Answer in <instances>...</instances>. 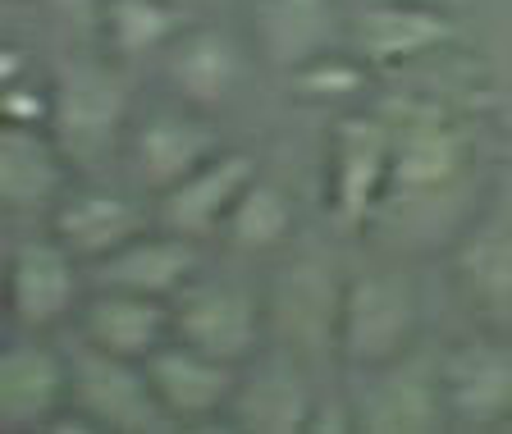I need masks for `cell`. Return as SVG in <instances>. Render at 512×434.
I'll return each mask as SVG.
<instances>
[{
    "mask_svg": "<svg viewBox=\"0 0 512 434\" xmlns=\"http://www.w3.org/2000/svg\"><path fill=\"white\" fill-rule=\"evenodd\" d=\"M101 32L115 55L138 60L179 37V0H106Z\"/></svg>",
    "mask_w": 512,
    "mask_h": 434,
    "instance_id": "24",
    "label": "cell"
},
{
    "mask_svg": "<svg viewBox=\"0 0 512 434\" xmlns=\"http://www.w3.org/2000/svg\"><path fill=\"white\" fill-rule=\"evenodd\" d=\"M394 179V128L380 115H343L330 128V215L357 233Z\"/></svg>",
    "mask_w": 512,
    "mask_h": 434,
    "instance_id": "3",
    "label": "cell"
},
{
    "mask_svg": "<svg viewBox=\"0 0 512 434\" xmlns=\"http://www.w3.org/2000/svg\"><path fill=\"white\" fill-rule=\"evenodd\" d=\"M416 5H439V0H416Z\"/></svg>",
    "mask_w": 512,
    "mask_h": 434,
    "instance_id": "27",
    "label": "cell"
},
{
    "mask_svg": "<svg viewBox=\"0 0 512 434\" xmlns=\"http://www.w3.org/2000/svg\"><path fill=\"white\" fill-rule=\"evenodd\" d=\"M179 5H183V0H179ZM192 5H197V0H192Z\"/></svg>",
    "mask_w": 512,
    "mask_h": 434,
    "instance_id": "28",
    "label": "cell"
},
{
    "mask_svg": "<svg viewBox=\"0 0 512 434\" xmlns=\"http://www.w3.org/2000/svg\"><path fill=\"white\" fill-rule=\"evenodd\" d=\"M421 325L416 284L398 270H366L343 284L339 307V352L352 366L380 371L389 361L407 357Z\"/></svg>",
    "mask_w": 512,
    "mask_h": 434,
    "instance_id": "1",
    "label": "cell"
},
{
    "mask_svg": "<svg viewBox=\"0 0 512 434\" xmlns=\"http://www.w3.org/2000/svg\"><path fill=\"white\" fill-rule=\"evenodd\" d=\"M238 74H243V55L224 28H192L170 42V83L188 106L229 101Z\"/></svg>",
    "mask_w": 512,
    "mask_h": 434,
    "instance_id": "21",
    "label": "cell"
},
{
    "mask_svg": "<svg viewBox=\"0 0 512 434\" xmlns=\"http://www.w3.org/2000/svg\"><path fill=\"white\" fill-rule=\"evenodd\" d=\"M252 37L275 69L293 74L330 51L334 0H252Z\"/></svg>",
    "mask_w": 512,
    "mask_h": 434,
    "instance_id": "19",
    "label": "cell"
},
{
    "mask_svg": "<svg viewBox=\"0 0 512 434\" xmlns=\"http://www.w3.org/2000/svg\"><path fill=\"white\" fill-rule=\"evenodd\" d=\"M311 412H316V398L302 380V366L288 352H270L252 375H243L229 403V416L252 434H298L311 425Z\"/></svg>",
    "mask_w": 512,
    "mask_h": 434,
    "instance_id": "14",
    "label": "cell"
},
{
    "mask_svg": "<svg viewBox=\"0 0 512 434\" xmlns=\"http://www.w3.org/2000/svg\"><path fill=\"white\" fill-rule=\"evenodd\" d=\"M371 375L375 380L362 389V403H357V425L366 434H430L453 421L439 366L398 357Z\"/></svg>",
    "mask_w": 512,
    "mask_h": 434,
    "instance_id": "7",
    "label": "cell"
},
{
    "mask_svg": "<svg viewBox=\"0 0 512 434\" xmlns=\"http://www.w3.org/2000/svg\"><path fill=\"white\" fill-rule=\"evenodd\" d=\"M220 151V133L192 110H156L133 138V160L151 192H170Z\"/></svg>",
    "mask_w": 512,
    "mask_h": 434,
    "instance_id": "15",
    "label": "cell"
},
{
    "mask_svg": "<svg viewBox=\"0 0 512 434\" xmlns=\"http://www.w3.org/2000/svg\"><path fill=\"white\" fill-rule=\"evenodd\" d=\"M83 339L115 357L147 361L160 343L174 339V307L165 297L96 284V293L83 302Z\"/></svg>",
    "mask_w": 512,
    "mask_h": 434,
    "instance_id": "13",
    "label": "cell"
},
{
    "mask_svg": "<svg viewBox=\"0 0 512 434\" xmlns=\"http://www.w3.org/2000/svg\"><path fill=\"white\" fill-rule=\"evenodd\" d=\"M339 307H343V284H334L316 261H302L279 284L275 302H270V311H275L288 339L307 343V348H339Z\"/></svg>",
    "mask_w": 512,
    "mask_h": 434,
    "instance_id": "22",
    "label": "cell"
},
{
    "mask_svg": "<svg viewBox=\"0 0 512 434\" xmlns=\"http://www.w3.org/2000/svg\"><path fill=\"white\" fill-rule=\"evenodd\" d=\"M288 78H293V92L307 96V101H348V96H357L366 87L362 69L352 60H334L330 51L307 60V64H298Z\"/></svg>",
    "mask_w": 512,
    "mask_h": 434,
    "instance_id": "26",
    "label": "cell"
},
{
    "mask_svg": "<svg viewBox=\"0 0 512 434\" xmlns=\"http://www.w3.org/2000/svg\"><path fill=\"white\" fill-rule=\"evenodd\" d=\"M508 430H512V421H508Z\"/></svg>",
    "mask_w": 512,
    "mask_h": 434,
    "instance_id": "29",
    "label": "cell"
},
{
    "mask_svg": "<svg viewBox=\"0 0 512 434\" xmlns=\"http://www.w3.org/2000/svg\"><path fill=\"white\" fill-rule=\"evenodd\" d=\"M64 192V147L42 124L0 128V202L10 211H46Z\"/></svg>",
    "mask_w": 512,
    "mask_h": 434,
    "instance_id": "16",
    "label": "cell"
},
{
    "mask_svg": "<svg viewBox=\"0 0 512 434\" xmlns=\"http://www.w3.org/2000/svg\"><path fill=\"white\" fill-rule=\"evenodd\" d=\"M462 284L494 320L512 325V211H499L467 238L458 256Z\"/></svg>",
    "mask_w": 512,
    "mask_h": 434,
    "instance_id": "23",
    "label": "cell"
},
{
    "mask_svg": "<svg viewBox=\"0 0 512 434\" xmlns=\"http://www.w3.org/2000/svg\"><path fill=\"white\" fill-rule=\"evenodd\" d=\"M229 243L243 247V252H270L293 233V202L275 179H261L256 174L243 188V197L234 202L229 220H224Z\"/></svg>",
    "mask_w": 512,
    "mask_h": 434,
    "instance_id": "25",
    "label": "cell"
},
{
    "mask_svg": "<svg viewBox=\"0 0 512 434\" xmlns=\"http://www.w3.org/2000/svg\"><path fill=\"white\" fill-rule=\"evenodd\" d=\"M197 270H202L197 238L160 229V233H138V238H128L119 252H110L106 261L96 265V284L133 288V293L174 302V297L197 279Z\"/></svg>",
    "mask_w": 512,
    "mask_h": 434,
    "instance_id": "12",
    "label": "cell"
},
{
    "mask_svg": "<svg viewBox=\"0 0 512 434\" xmlns=\"http://www.w3.org/2000/svg\"><path fill=\"white\" fill-rule=\"evenodd\" d=\"M5 297L23 329H51L78 307L74 252L60 238H23L10 252Z\"/></svg>",
    "mask_w": 512,
    "mask_h": 434,
    "instance_id": "9",
    "label": "cell"
},
{
    "mask_svg": "<svg viewBox=\"0 0 512 434\" xmlns=\"http://www.w3.org/2000/svg\"><path fill=\"white\" fill-rule=\"evenodd\" d=\"M256 156L252 151H215L202 170H192L183 183H174L170 192H160L156 220L160 229L188 233V238H211L215 229H224L234 202L243 197V188L256 179Z\"/></svg>",
    "mask_w": 512,
    "mask_h": 434,
    "instance_id": "10",
    "label": "cell"
},
{
    "mask_svg": "<svg viewBox=\"0 0 512 434\" xmlns=\"http://www.w3.org/2000/svg\"><path fill=\"white\" fill-rule=\"evenodd\" d=\"M55 238L74 256H92V261H106L110 252L138 238L142 233V215L138 206L128 202L124 192H101V188H87V192H69L55 202Z\"/></svg>",
    "mask_w": 512,
    "mask_h": 434,
    "instance_id": "20",
    "label": "cell"
},
{
    "mask_svg": "<svg viewBox=\"0 0 512 434\" xmlns=\"http://www.w3.org/2000/svg\"><path fill=\"white\" fill-rule=\"evenodd\" d=\"M394 128V179L389 192L398 197H426L439 192L462 174V160H467V142H462L458 124L448 119V110L439 106H403Z\"/></svg>",
    "mask_w": 512,
    "mask_h": 434,
    "instance_id": "8",
    "label": "cell"
},
{
    "mask_svg": "<svg viewBox=\"0 0 512 434\" xmlns=\"http://www.w3.org/2000/svg\"><path fill=\"white\" fill-rule=\"evenodd\" d=\"M448 416L462 425H508L512 421V348L503 343H462L439 361Z\"/></svg>",
    "mask_w": 512,
    "mask_h": 434,
    "instance_id": "11",
    "label": "cell"
},
{
    "mask_svg": "<svg viewBox=\"0 0 512 434\" xmlns=\"http://www.w3.org/2000/svg\"><path fill=\"white\" fill-rule=\"evenodd\" d=\"M69 398V357L46 343H10L0 352V416L5 425H42Z\"/></svg>",
    "mask_w": 512,
    "mask_h": 434,
    "instance_id": "18",
    "label": "cell"
},
{
    "mask_svg": "<svg viewBox=\"0 0 512 434\" xmlns=\"http://www.w3.org/2000/svg\"><path fill=\"white\" fill-rule=\"evenodd\" d=\"M69 403L87 425L119 434H151L170 421L151 389L147 361L115 357L87 339L69 352Z\"/></svg>",
    "mask_w": 512,
    "mask_h": 434,
    "instance_id": "2",
    "label": "cell"
},
{
    "mask_svg": "<svg viewBox=\"0 0 512 434\" xmlns=\"http://www.w3.org/2000/svg\"><path fill=\"white\" fill-rule=\"evenodd\" d=\"M128 119L124 78L106 64H74L51 92V133L74 160H106Z\"/></svg>",
    "mask_w": 512,
    "mask_h": 434,
    "instance_id": "5",
    "label": "cell"
},
{
    "mask_svg": "<svg viewBox=\"0 0 512 434\" xmlns=\"http://www.w3.org/2000/svg\"><path fill=\"white\" fill-rule=\"evenodd\" d=\"M147 375L170 421H206V416L229 412L238 380H243L238 361L211 357V352L192 348L183 339L160 343L147 357Z\"/></svg>",
    "mask_w": 512,
    "mask_h": 434,
    "instance_id": "6",
    "label": "cell"
},
{
    "mask_svg": "<svg viewBox=\"0 0 512 434\" xmlns=\"http://www.w3.org/2000/svg\"><path fill=\"white\" fill-rule=\"evenodd\" d=\"M352 37L371 64H407L439 51L458 37L453 19L439 14V5H416V0H384L357 14Z\"/></svg>",
    "mask_w": 512,
    "mask_h": 434,
    "instance_id": "17",
    "label": "cell"
},
{
    "mask_svg": "<svg viewBox=\"0 0 512 434\" xmlns=\"http://www.w3.org/2000/svg\"><path fill=\"white\" fill-rule=\"evenodd\" d=\"M170 307H174V339L211 352V357L243 366L261 348L266 302L247 284H234V279H192Z\"/></svg>",
    "mask_w": 512,
    "mask_h": 434,
    "instance_id": "4",
    "label": "cell"
}]
</instances>
